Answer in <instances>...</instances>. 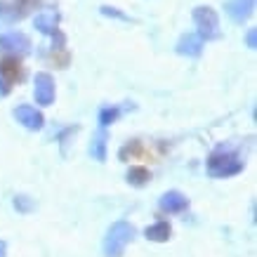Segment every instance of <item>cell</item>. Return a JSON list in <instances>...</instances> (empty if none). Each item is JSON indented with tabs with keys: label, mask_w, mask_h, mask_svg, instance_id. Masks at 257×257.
I'll list each match as a JSON object with an SVG mask.
<instances>
[{
	"label": "cell",
	"mask_w": 257,
	"mask_h": 257,
	"mask_svg": "<svg viewBox=\"0 0 257 257\" xmlns=\"http://www.w3.org/2000/svg\"><path fill=\"white\" fill-rule=\"evenodd\" d=\"M10 90H12V85H8V83H5V80L0 78V94H3V97H5V94H10Z\"/></svg>",
	"instance_id": "44dd1931"
},
{
	"label": "cell",
	"mask_w": 257,
	"mask_h": 257,
	"mask_svg": "<svg viewBox=\"0 0 257 257\" xmlns=\"http://www.w3.org/2000/svg\"><path fill=\"white\" fill-rule=\"evenodd\" d=\"M172 234V226L168 222H156V224H151L144 229V236H147V241H154V243H165L170 238Z\"/></svg>",
	"instance_id": "4fadbf2b"
},
{
	"label": "cell",
	"mask_w": 257,
	"mask_h": 257,
	"mask_svg": "<svg viewBox=\"0 0 257 257\" xmlns=\"http://www.w3.org/2000/svg\"><path fill=\"white\" fill-rule=\"evenodd\" d=\"M245 45H248L250 50H255L257 47V31L255 29H250V31L245 33Z\"/></svg>",
	"instance_id": "d6986e66"
},
{
	"label": "cell",
	"mask_w": 257,
	"mask_h": 257,
	"mask_svg": "<svg viewBox=\"0 0 257 257\" xmlns=\"http://www.w3.org/2000/svg\"><path fill=\"white\" fill-rule=\"evenodd\" d=\"M15 118L26 127V130H40L45 125V118L36 106H29V104H22L15 109Z\"/></svg>",
	"instance_id": "52a82bcc"
},
{
	"label": "cell",
	"mask_w": 257,
	"mask_h": 257,
	"mask_svg": "<svg viewBox=\"0 0 257 257\" xmlns=\"http://www.w3.org/2000/svg\"><path fill=\"white\" fill-rule=\"evenodd\" d=\"M101 15H106V17H118V19H127L123 12H118L116 8H109V5H104V8H101Z\"/></svg>",
	"instance_id": "ffe728a7"
},
{
	"label": "cell",
	"mask_w": 257,
	"mask_h": 257,
	"mask_svg": "<svg viewBox=\"0 0 257 257\" xmlns=\"http://www.w3.org/2000/svg\"><path fill=\"white\" fill-rule=\"evenodd\" d=\"M177 52L184 57H198L203 52V40L198 33H187L177 43Z\"/></svg>",
	"instance_id": "8fae6325"
},
{
	"label": "cell",
	"mask_w": 257,
	"mask_h": 257,
	"mask_svg": "<svg viewBox=\"0 0 257 257\" xmlns=\"http://www.w3.org/2000/svg\"><path fill=\"white\" fill-rule=\"evenodd\" d=\"M22 76H24V69L17 57L5 55L0 59V78L5 80L8 85H15L17 80H22Z\"/></svg>",
	"instance_id": "ba28073f"
},
{
	"label": "cell",
	"mask_w": 257,
	"mask_h": 257,
	"mask_svg": "<svg viewBox=\"0 0 257 257\" xmlns=\"http://www.w3.org/2000/svg\"><path fill=\"white\" fill-rule=\"evenodd\" d=\"M189 208V198L184 194H179V191H168V194L161 196V210L163 212H184Z\"/></svg>",
	"instance_id": "30bf717a"
},
{
	"label": "cell",
	"mask_w": 257,
	"mask_h": 257,
	"mask_svg": "<svg viewBox=\"0 0 257 257\" xmlns=\"http://www.w3.org/2000/svg\"><path fill=\"white\" fill-rule=\"evenodd\" d=\"M243 170V161L238 154L229 151V149H219L215 151L210 158H208V175L210 177H231V175H238Z\"/></svg>",
	"instance_id": "7a4b0ae2"
},
{
	"label": "cell",
	"mask_w": 257,
	"mask_h": 257,
	"mask_svg": "<svg viewBox=\"0 0 257 257\" xmlns=\"http://www.w3.org/2000/svg\"><path fill=\"white\" fill-rule=\"evenodd\" d=\"M5 255H8V243L0 241V257H5Z\"/></svg>",
	"instance_id": "7402d4cb"
},
{
	"label": "cell",
	"mask_w": 257,
	"mask_h": 257,
	"mask_svg": "<svg viewBox=\"0 0 257 257\" xmlns=\"http://www.w3.org/2000/svg\"><path fill=\"white\" fill-rule=\"evenodd\" d=\"M15 208L19 212H29L33 208V201L29 198V196H17V198H15Z\"/></svg>",
	"instance_id": "e0dca14e"
},
{
	"label": "cell",
	"mask_w": 257,
	"mask_h": 257,
	"mask_svg": "<svg viewBox=\"0 0 257 257\" xmlns=\"http://www.w3.org/2000/svg\"><path fill=\"white\" fill-rule=\"evenodd\" d=\"M149 179H151V172L147 168H142V165H133L127 170V182L133 187H144V184H149Z\"/></svg>",
	"instance_id": "5bb4252c"
},
{
	"label": "cell",
	"mask_w": 257,
	"mask_h": 257,
	"mask_svg": "<svg viewBox=\"0 0 257 257\" xmlns=\"http://www.w3.org/2000/svg\"><path fill=\"white\" fill-rule=\"evenodd\" d=\"M194 24L201 40H212L219 36V17L210 5H198L194 10Z\"/></svg>",
	"instance_id": "3957f363"
},
{
	"label": "cell",
	"mask_w": 257,
	"mask_h": 257,
	"mask_svg": "<svg viewBox=\"0 0 257 257\" xmlns=\"http://www.w3.org/2000/svg\"><path fill=\"white\" fill-rule=\"evenodd\" d=\"M90 154H92L97 161H106V133H104V130L97 133L92 147H90Z\"/></svg>",
	"instance_id": "9a60e30c"
},
{
	"label": "cell",
	"mask_w": 257,
	"mask_h": 257,
	"mask_svg": "<svg viewBox=\"0 0 257 257\" xmlns=\"http://www.w3.org/2000/svg\"><path fill=\"white\" fill-rule=\"evenodd\" d=\"M33 94H36V101L40 106H50L55 101V78L50 73H45V71L36 73V78H33Z\"/></svg>",
	"instance_id": "5b68a950"
},
{
	"label": "cell",
	"mask_w": 257,
	"mask_h": 257,
	"mask_svg": "<svg viewBox=\"0 0 257 257\" xmlns=\"http://www.w3.org/2000/svg\"><path fill=\"white\" fill-rule=\"evenodd\" d=\"M226 15L231 17L236 24H243L252 15V10H255V0H229L224 5Z\"/></svg>",
	"instance_id": "9c48e42d"
},
{
	"label": "cell",
	"mask_w": 257,
	"mask_h": 257,
	"mask_svg": "<svg viewBox=\"0 0 257 257\" xmlns=\"http://www.w3.org/2000/svg\"><path fill=\"white\" fill-rule=\"evenodd\" d=\"M40 8V0H0V19L5 22H22L33 10Z\"/></svg>",
	"instance_id": "277c9868"
},
{
	"label": "cell",
	"mask_w": 257,
	"mask_h": 257,
	"mask_svg": "<svg viewBox=\"0 0 257 257\" xmlns=\"http://www.w3.org/2000/svg\"><path fill=\"white\" fill-rule=\"evenodd\" d=\"M118 113H120V111H118L116 106H113V109H101L99 111V123H101V127H106V125L113 123V120L118 118Z\"/></svg>",
	"instance_id": "2e32d148"
},
{
	"label": "cell",
	"mask_w": 257,
	"mask_h": 257,
	"mask_svg": "<svg viewBox=\"0 0 257 257\" xmlns=\"http://www.w3.org/2000/svg\"><path fill=\"white\" fill-rule=\"evenodd\" d=\"M36 29L40 33H47V36L57 33L59 31V15L57 12H40V15H36Z\"/></svg>",
	"instance_id": "7c38bea8"
},
{
	"label": "cell",
	"mask_w": 257,
	"mask_h": 257,
	"mask_svg": "<svg viewBox=\"0 0 257 257\" xmlns=\"http://www.w3.org/2000/svg\"><path fill=\"white\" fill-rule=\"evenodd\" d=\"M0 50L5 52H15L17 55H29L31 52V38L22 31H10L0 36Z\"/></svg>",
	"instance_id": "8992f818"
},
{
	"label": "cell",
	"mask_w": 257,
	"mask_h": 257,
	"mask_svg": "<svg viewBox=\"0 0 257 257\" xmlns=\"http://www.w3.org/2000/svg\"><path fill=\"white\" fill-rule=\"evenodd\" d=\"M140 149H142V147H140V142L135 140L133 144H127V147L120 149V158L125 161V156H127V154H133V156H135V154H140Z\"/></svg>",
	"instance_id": "ac0fdd59"
},
{
	"label": "cell",
	"mask_w": 257,
	"mask_h": 257,
	"mask_svg": "<svg viewBox=\"0 0 257 257\" xmlns=\"http://www.w3.org/2000/svg\"><path fill=\"white\" fill-rule=\"evenodd\" d=\"M135 238V226L125 219H118L109 226V231L104 236V257H123L127 243Z\"/></svg>",
	"instance_id": "6da1fadb"
}]
</instances>
